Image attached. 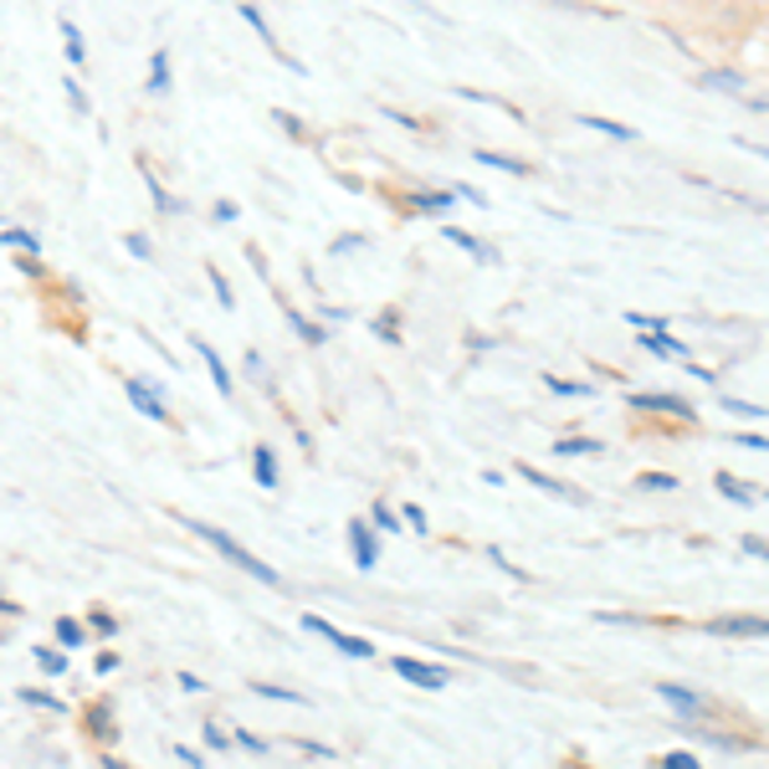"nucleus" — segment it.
Instances as JSON below:
<instances>
[{
  "label": "nucleus",
  "mask_w": 769,
  "mask_h": 769,
  "mask_svg": "<svg viewBox=\"0 0 769 769\" xmlns=\"http://www.w3.org/2000/svg\"><path fill=\"white\" fill-rule=\"evenodd\" d=\"M518 478L533 482V488L549 492V498H559V503H585V492H580V488H570L565 478H549L545 467H533V462H518Z\"/></svg>",
  "instance_id": "nucleus-7"
},
{
  "label": "nucleus",
  "mask_w": 769,
  "mask_h": 769,
  "mask_svg": "<svg viewBox=\"0 0 769 769\" xmlns=\"http://www.w3.org/2000/svg\"><path fill=\"white\" fill-rule=\"evenodd\" d=\"M411 206H416L421 216H441V211H451V206H457V196H451V190H421V196H416Z\"/></svg>",
  "instance_id": "nucleus-20"
},
{
  "label": "nucleus",
  "mask_w": 769,
  "mask_h": 769,
  "mask_svg": "<svg viewBox=\"0 0 769 769\" xmlns=\"http://www.w3.org/2000/svg\"><path fill=\"white\" fill-rule=\"evenodd\" d=\"M123 396L133 400V411H139V416H149V421H154V426H170V421H174V416L164 411L160 384H149L144 374H129V380H123Z\"/></svg>",
  "instance_id": "nucleus-3"
},
{
  "label": "nucleus",
  "mask_w": 769,
  "mask_h": 769,
  "mask_svg": "<svg viewBox=\"0 0 769 769\" xmlns=\"http://www.w3.org/2000/svg\"><path fill=\"white\" fill-rule=\"evenodd\" d=\"M82 637H88V631H82L72 616H62V621H57V641H62V647H82Z\"/></svg>",
  "instance_id": "nucleus-33"
},
{
  "label": "nucleus",
  "mask_w": 769,
  "mask_h": 769,
  "mask_svg": "<svg viewBox=\"0 0 769 769\" xmlns=\"http://www.w3.org/2000/svg\"><path fill=\"white\" fill-rule=\"evenodd\" d=\"M631 411H667L677 416V421H692V406L682 396H667V390H657V396H647V390H637L631 396Z\"/></svg>",
  "instance_id": "nucleus-9"
},
{
  "label": "nucleus",
  "mask_w": 769,
  "mask_h": 769,
  "mask_svg": "<svg viewBox=\"0 0 769 769\" xmlns=\"http://www.w3.org/2000/svg\"><path fill=\"white\" fill-rule=\"evenodd\" d=\"M743 555L765 559V533H743Z\"/></svg>",
  "instance_id": "nucleus-50"
},
{
  "label": "nucleus",
  "mask_w": 769,
  "mask_h": 769,
  "mask_svg": "<svg viewBox=\"0 0 769 769\" xmlns=\"http://www.w3.org/2000/svg\"><path fill=\"white\" fill-rule=\"evenodd\" d=\"M247 374H252V380H262V384H267V359L257 354V349H252V354H247Z\"/></svg>",
  "instance_id": "nucleus-47"
},
{
  "label": "nucleus",
  "mask_w": 769,
  "mask_h": 769,
  "mask_svg": "<svg viewBox=\"0 0 769 769\" xmlns=\"http://www.w3.org/2000/svg\"><path fill=\"white\" fill-rule=\"evenodd\" d=\"M708 637H733V641H765L769 621L765 616H718V621H703Z\"/></svg>",
  "instance_id": "nucleus-6"
},
{
  "label": "nucleus",
  "mask_w": 769,
  "mask_h": 769,
  "mask_svg": "<svg viewBox=\"0 0 769 769\" xmlns=\"http://www.w3.org/2000/svg\"><path fill=\"white\" fill-rule=\"evenodd\" d=\"M57 27H62V41H67V62H72V67H82V62H88V41H82L78 21H72V16H62Z\"/></svg>",
  "instance_id": "nucleus-14"
},
{
  "label": "nucleus",
  "mask_w": 769,
  "mask_h": 769,
  "mask_svg": "<svg viewBox=\"0 0 769 769\" xmlns=\"http://www.w3.org/2000/svg\"><path fill=\"white\" fill-rule=\"evenodd\" d=\"M703 88H718V93H743L749 82L739 72H703Z\"/></svg>",
  "instance_id": "nucleus-28"
},
{
  "label": "nucleus",
  "mask_w": 769,
  "mask_h": 769,
  "mask_svg": "<svg viewBox=\"0 0 769 769\" xmlns=\"http://www.w3.org/2000/svg\"><path fill=\"white\" fill-rule=\"evenodd\" d=\"M637 492H677V478H672V472H641Z\"/></svg>",
  "instance_id": "nucleus-30"
},
{
  "label": "nucleus",
  "mask_w": 769,
  "mask_h": 769,
  "mask_svg": "<svg viewBox=\"0 0 769 769\" xmlns=\"http://www.w3.org/2000/svg\"><path fill=\"white\" fill-rule=\"evenodd\" d=\"M545 390H555V396H590L585 380H559V374H545Z\"/></svg>",
  "instance_id": "nucleus-32"
},
{
  "label": "nucleus",
  "mask_w": 769,
  "mask_h": 769,
  "mask_svg": "<svg viewBox=\"0 0 769 769\" xmlns=\"http://www.w3.org/2000/svg\"><path fill=\"white\" fill-rule=\"evenodd\" d=\"M662 769H703V765H698L688 749H672V755H662Z\"/></svg>",
  "instance_id": "nucleus-38"
},
{
  "label": "nucleus",
  "mask_w": 769,
  "mask_h": 769,
  "mask_svg": "<svg viewBox=\"0 0 769 769\" xmlns=\"http://www.w3.org/2000/svg\"><path fill=\"white\" fill-rule=\"evenodd\" d=\"M139 174H144V186H149V196H154V206H160V211H164V216H174V211H180V200H170V190H164V186H160V174L149 170V164H144V170H139Z\"/></svg>",
  "instance_id": "nucleus-24"
},
{
  "label": "nucleus",
  "mask_w": 769,
  "mask_h": 769,
  "mask_svg": "<svg viewBox=\"0 0 769 769\" xmlns=\"http://www.w3.org/2000/svg\"><path fill=\"white\" fill-rule=\"evenodd\" d=\"M739 447H755V451H765V437H759V431H739Z\"/></svg>",
  "instance_id": "nucleus-55"
},
{
  "label": "nucleus",
  "mask_w": 769,
  "mask_h": 769,
  "mask_svg": "<svg viewBox=\"0 0 769 769\" xmlns=\"http://www.w3.org/2000/svg\"><path fill=\"white\" fill-rule=\"evenodd\" d=\"M349 549H354V565H359V570H374V565H380V533H374L364 518H354V523H349Z\"/></svg>",
  "instance_id": "nucleus-8"
},
{
  "label": "nucleus",
  "mask_w": 769,
  "mask_h": 769,
  "mask_svg": "<svg viewBox=\"0 0 769 769\" xmlns=\"http://www.w3.org/2000/svg\"><path fill=\"white\" fill-rule=\"evenodd\" d=\"M31 662L41 667L47 677H62L67 672V651H52V647H31Z\"/></svg>",
  "instance_id": "nucleus-23"
},
{
  "label": "nucleus",
  "mask_w": 769,
  "mask_h": 769,
  "mask_svg": "<svg viewBox=\"0 0 769 769\" xmlns=\"http://www.w3.org/2000/svg\"><path fill=\"white\" fill-rule=\"evenodd\" d=\"M641 344H647L651 354H667V359H688V344H682V339H672V333H641Z\"/></svg>",
  "instance_id": "nucleus-21"
},
{
  "label": "nucleus",
  "mask_w": 769,
  "mask_h": 769,
  "mask_svg": "<svg viewBox=\"0 0 769 769\" xmlns=\"http://www.w3.org/2000/svg\"><path fill=\"white\" fill-rule=\"evenodd\" d=\"M174 755L186 759V765H190V769H206V759H200V755H196V749H186V743H174Z\"/></svg>",
  "instance_id": "nucleus-54"
},
{
  "label": "nucleus",
  "mask_w": 769,
  "mask_h": 769,
  "mask_svg": "<svg viewBox=\"0 0 769 769\" xmlns=\"http://www.w3.org/2000/svg\"><path fill=\"white\" fill-rule=\"evenodd\" d=\"M16 698H21V703H31V708H52V713H62V698H57V692H47V688H21L16 692Z\"/></svg>",
  "instance_id": "nucleus-27"
},
{
  "label": "nucleus",
  "mask_w": 769,
  "mask_h": 769,
  "mask_svg": "<svg viewBox=\"0 0 769 769\" xmlns=\"http://www.w3.org/2000/svg\"><path fill=\"white\" fill-rule=\"evenodd\" d=\"M88 621H93L98 637H119V621H113V616H108L103 606H93V616H88Z\"/></svg>",
  "instance_id": "nucleus-34"
},
{
  "label": "nucleus",
  "mask_w": 769,
  "mask_h": 769,
  "mask_svg": "<svg viewBox=\"0 0 769 769\" xmlns=\"http://www.w3.org/2000/svg\"><path fill=\"white\" fill-rule=\"evenodd\" d=\"M390 667H396L406 682H416V688H451V672L447 667H437V662H421V657H390Z\"/></svg>",
  "instance_id": "nucleus-5"
},
{
  "label": "nucleus",
  "mask_w": 769,
  "mask_h": 769,
  "mask_svg": "<svg viewBox=\"0 0 769 769\" xmlns=\"http://www.w3.org/2000/svg\"><path fill=\"white\" fill-rule=\"evenodd\" d=\"M303 631H313V637H323L329 647H339L344 657H354V662H374V641H364V637H349V631H339L333 621H323V616H313L308 610L303 616Z\"/></svg>",
  "instance_id": "nucleus-2"
},
{
  "label": "nucleus",
  "mask_w": 769,
  "mask_h": 769,
  "mask_svg": "<svg viewBox=\"0 0 769 769\" xmlns=\"http://www.w3.org/2000/svg\"><path fill=\"white\" fill-rule=\"evenodd\" d=\"M257 698H272V703H303V692H292V688H278V682H252Z\"/></svg>",
  "instance_id": "nucleus-31"
},
{
  "label": "nucleus",
  "mask_w": 769,
  "mask_h": 769,
  "mask_svg": "<svg viewBox=\"0 0 769 769\" xmlns=\"http://www.w3.org/2000/svg\"><path fill=\"white\" fill-rule=\"evenodd\" d=\"M88 729H93L103 743L119 739V729H113V708H108V703H93V713H88Z\"/></svg>",
  "instance_id": "nucleus-22"
},
{
  "label": "nucleus",
  "mask_w": 769,
  "mask_h": 769,
  "mask_svg": "<svg viewBox=\"0 0 769 769\" xmlns=\"http://www.w3.org/2000/svg\"><path fill=\"white\" fill-rule=\"evenodd\" d=\"M0 247H16L27 262H37V252H41L37 231H21V226H6V231H0Z\"/></svg>",
  "instance_id": "nucleus-13"
},
{
  "label": "nucleus",
  "mask_w": 769,
  "mask_h": 769,
  "mask_svg": "<svg viewBox=\"0 0 769 769\" xmlns=\"http://www.w3.org/2000/svg\"><path fill=\"white\" fill-rule=\"evenodd\" d=\"M237 743L241 749H252V755H267V743L257 739V733H247V729H237Z\"/></svg>",
  "instance_id": "nucleus-48"
},
{
  "label": "nucleus",
  "mask_w": 769,
  "mask_h": 769,
  "mask_svg": "<svg viewBox=\"0 0 769 769\" xmlns=\"http://www.w3.org/2000/svg\"><path fill=\"white\" fill-rule=\"evenodd\" d=\"M62 88H67V103L78 108V113H88V108H93V103H88V93H82V82H78V78H62Z\"/></svg>",
  "instance_id": "nucleus-35"
},
{
  "label": "nucleus",
  "mask_w": 769,
  "mask_h": 769,
  "mask_svg": "<svg viewBox=\"0 0 769 769\" xmlns=\"http://www.w3.org/2000/svg\"><path fill=\"white\" fill-rule=\"evenodd\" d=\"M93 667H98V672H119V651H98Z\"/></svg>",
  "instance_id": "nucleus-51"
},
{
  "label": "nucleus",
  "mask_w": 769,
  "mask_h": 769,
  "mask_svg": "<svg viewBox=\"0 0 769 769\" xmlns=\"http://www.w3.org/2000/svg\"><path fill=\"white\" fill-rule=\"evenodd\" d=\"M600 441L596 437H559L555 441V457H600Z\"/></svg>",
  "instance_id": "nucleus-18"
},
{
  "label": "nucleus",
  "mask_w": 769,
  "mask_h": 769,
  "mask_svg": "<svg viewBox=\"0 0 769 769\" xmlns=\"http://www.w3.org/2000/svg\"><path fill=\"white\" fill-rule=\"evenodd\" d=\"M206 272H211V288H216V298H221V308H237V292L226 288V278H221V272H216V262L206 267Z\"/></svg>",
  "instance_id": "nucleus-37"
},
{
  "label": "nucleus",
  "mask_w": 769,
  "mask_h": 769,
  "mask_svg": "<svg viewBox=\"0 0 769 769\" xmlns=\"http://www.w3.org/2000/svg\"><path fill=\"white\" fill-rule=\"evenodd\" d=\"M288 319H292V329L303 333V344H313V349H319L323 339H329V329H323V323H313V319H303V313H298V308H292Z\"/></svg>",
  "instance_id": "nucleus-25"
},
{
  "label": "nucleus",
  "mask_w": 769,
  "mask_h": 769,
  "mask_svg": "<svg viewBox=\"0 0 769 769\" xmlns=\"http://www.w3.org/2000/svg\"><path fill=\"white\" fill-rule=\"evenodd\" d=\"M370 529L374 533H400V513L396 508H384V503H374L370 508Z\"/></svg>",
  "instance_id": "nucleus-29"
},
{
  "label": "nucleus",
  "mask_w": 769,
  "mask_h": 769,
  "mask_svg": "<svg viewBox=\"0 0 769 769\" xmlns=\"http://www.w3.org/2000/svg\"><path fill=\"white\" fill-rule=\"evenodd\" d=\"M447 241H451V247H462L467 257H478V262H492V257H498L488 241H478L472 231H462V226H447Z\"/></svg>",
  "instance_id": "nucleus-12"
},
{
  "label": "nucleus",
  "mask_w": 769,
  "mask_h": 769,
  "mask_svg": "<svg viewBox=\"0 0 769 769\" xmlns=\"http://www.w3.org/2000/svg\"><path fill=\"white\" fill-rule=\"evenodd\" d=\"M580 123H585V129H600V133H606V139H626V144H631V139H637V129H631V123L600 119V113H580Z\"/></svg>",
  "instance_id": "nucleus-19"
},
{
  "label": "nucleus",
  "mask_w": 769,
  "mask_h": 769,
  "mask_svg": "<svg viewBox=\"0 0 769 769\" xmlns=\"http://www.w3.org/2000/svg\"><path fill=\"white\" fill-rule=\"evenodd\" d=\"M237 11H241V21H247V27H252L257 37H262L267 47H272V52H278V37H272V27H267V16L257 11V6H237Z\"/></svg>",
  "instance_id": "nucleus-26"
},
{
  "label": "nucleus",
  "mask_w": 769,
  "mask_h": 769,
  "mask_svg": "<svg viewBox=\"0 0 769 769\" xmlns=\"http://www.w3.org/2000/svg\"><path fill=\"white\" fill-rule=\"evenodd\" d=\"M190 344H196V354H200V359H206V370H211L216 390H221V396H226V400L237 396V380H231V370H226V359H221V354H216V349H211V344H206V339H200V333H196V339H190Z\"/></svg>",
  "instance_id": "nucleus-10"
},
{
  "label": "nucleus",
  "mask_w": 769,
  "mask_h": 769,
  "mask_svg": "<svg viewBox=\"0 0 769 769\" xmlns=\"http://www.w3.org/2000/svg\"><path fill=\"white\" fill-rule=\"evenodd\" d=\"M723 406H729L733 416H749V421H755V416H765V406H749V400H733V396H723Z\"/></svg>",
  "instance_id": "nucleus-43"
},
{
  "label": "nucleus",
  "mask_w": 769,
  "mask_h": 769,
  "mask_svg": "<svg viewBox=\"0 0 769 769\" xmlns=\"http://www.w3.org/2000/svg\"><path fill=\"white\" fill-rule=\"evenodd\" d=\"M478 164H488V170H503V174H533L529 160H513V154H498V149H478Z\"/></svg>",
  "instance_id": "nucleus-17"
},
{
  "label": "nucleus",
  "mask_w": 769,
  "mask_h": 769,
  "mask_svg": "<svg viewBox=\"0 0 769 769\" xmlns=\"http://www.w3.org/2000/svg\"><path fill=\"white\" fill-rule=\"evenodd\" d=\"M149 93H170V52L164 47L149 52Z\"/></svg>",
  "instance_id": "nucleus-16"
},
{
  "label": "nucleus",
  "mask_w": 769,
  "mask_h": 769,
  "mask_svg": "<svg viewBox=\"0 0 769 769\" xmlns=\"http://www.w3.org/2000/svg\"><path fill=\"white\" fill-rule=\"evenodd\" d=\"M186 523L200 533V539H206V545L216 549V555H226V559H231V565H237V570H247V575H252V580H262V585H282V575L272 570L267 559H257L252 549H241V545H237V539H231V533H226V529H216V523H200V518H186Z\"/></svg>",
  "instance_id": "nucleus-1"
},
{
  "label": "nucleus",
  "mask_w": 769,
  "mask_h": 769,
  "mask_svg": "<svg viewBox=\"0 0 769 769\" xmlns=\"http://www.w3.org/2000/svg\"><path fill=\"white\" fill-rule=\"evenodd\" d=\"M237 216H241L237 200H216V221H237Z\"/></svg>",
  "instance_id": "nucleus-49"
},
{
  "label": "nucleus",
  "mask_w": 769,
  "mask_h": 769,
  "mask_svg": "<svg viewBox=\"0 0 769 769\" xmlns=\"http://www.w3.org/2000/svg\"><path fill=\"white\" fill-rule=\"evenodd\" d=\"M354 247H364V237H359V231H349V237H333V252H354Z\"/></svg>",
  "instance_id": "nucleus-52"
},
{
  "label": "nucleus",
  "mask_w": 769,
  "mask_h": 769,
  "mask_svg": "<svg viewBox=\"0 0 769 769\" xmlns=\"http://www.w3.org/2000/svg\"><path fill=\"white\" fill-rule=\"evenodd\" d=\"M98 765H103V769H129V765H123L119 755H103V759H98Z\"/></svg>",
  "instance_id": "nucleus-57"
},
{
  "label": "nucleus",
  "mask_w": 769,
  "mask_h": 769,
  "mask_svg": "<svg viewBox=\"0 0 769 769\" xmlns=\"http://www.w3.org/2000/svg\"><path fill=\"white\" fill-rule=\"evenodd\" d=\"M206 743H211L216 755H221V749H237V743H231V733H226V729H216V718H211V723H206Z\"/></svg>",
  "instance_id": "nucleus-39"
},
{
  "label": "nucleus",
  "mask_w": 769,
  "mask_h": 769,
  "mask_svg": "<svg viewBox=\"0 0 769 769\" xmlns=\"http://www.w3.org/2000/svg\"><path fill=\"white\" fill-rule=\"evenodd\" d=\"M298 749H303V755H313V759H333V755H339V749H329V743H313V739H298Z\"/></svg>",
  "instance_id": "nucleus-46"
},
{
  "label": "nucleus",
  "mask_w": 769,
  "mask_h": 769,
  "mask_svg": "<svg viewBox=\"0 0 769 769\" xmlns=\"http://www.w3.org/2000/svg\"><path fill=\"white\" fill-rule=\"evenodd\" d=\"M380 113H384V119H396V123H400V129H421V123H416V119H411V113H400V108H380Z\"/></svg>",
  "instance_id": "nucleus-53"
},
{
  "label": "nucleus",
  "mask_w": 769,
  "mask_h": 769,
  "mask_svg": "<svg viewBox=\"0 0 769 769\" xmlns=\"http://www.w3.org/2000/svg\"><path fill=\"white\" fill-rule=\"evenodd\" d=\"M252 472H257V482H262L267 492L278 488V451H272V447H257L252 451Z\"/></svg>",
  "instance_id": "nucleus-15"
},
{
  "label": "nucleus",
  "mask_w": 769,
  "mask_h": 769,
  "mask_svg": "<svg viewBox=\"0 0 769 769\" xmlns=\"http://www.w3.org/2000/svg\"><path fill=\"white\" fill-rule=\"evenodd\" d=\"M123 247H129L133 257H154V252H149V237H144V231H123Z\"/></svg>",
  "instance_id": "nucleus-41"
},
{
  "label": "nucleus",
  "mask_w": 769,
  "mask_h": 769,
  "mask_svg": "<svg viewBox=\"0 0 769 769\" xmlns=\"http://www.w3.org/2000/svg\"><path fill=\"white\" fill-rule=\"evenodd\" d=\"M374 333H380V339H390V344H400V333H396V308H390L384 319H374Z\"/></svg>",
  "instance_id": "nucleus-42"
},
{
  "label": "nucleus",
  "mask_w": 769,
  "mask_h": 769,
  "mask_svg": "<svg viewBox=\"0 0 769 769\" xmlns=\"http://www.w3.org/2000/svg\"><path fill=\"white\" fill-rule=\"evenodd\" d=\"M451 196H462V200H472V206H482V190H472V186H457Z\"/></svg>",
  "instance_id": "nucleus-56"
},
{
  "label": "nucleus",
  "mask_w": 769,
  "mask_h": 769,
  "mask_svg": "<svg viewBox=\"0 0 769 769\" xmlns=\"http://www.w3.org/2000/svg\"><path fill=\"white\" fill-rule=\"evenodd\" d=\"M718 492H723V498H729V503H743V508H749V503H759V488H755V482H743V478H733V472H718Z\"/></svg>",
  "instance_id": "nucleus-11"
},
{
  "label": "nucleus",
  "mask_w": 769,
  "mask_h": 769,
  "mask_svg": "<svg viewBox=\"0 0 769 769\" xmlns=\"http://www.w3.org/2000/svg\"><path fill=\"white\" fill-rule=\"evenodd\" d=\"M657 698H662L677 718H708V713H713V703H708L703 692L682 688V682H657Z\"/></svg>",
  "instance_id": "nucleus-4"
},
{
  "label": "nucleus",
  "mask_w": 769,
  "mask_h": 769,
  "mask_svg": "<svg viewBox=\"0 0 769 769\" xmlns=\"http://www.w3.org/2000/svg\"><path fill=\"white\" fill-rule=\"evenodd\" d=\"M488 559H492V565H503V575H513V580H533V575H529V570H518V565H513V559H508L498 545L488 549Z\"/></svg>",
  "instance_id": "nucleus-36"
},
{
  "label": "nucleus",
  "mask_w": 769,
  "mask_h": 769,
  "mask_svg": "<svg viewBox=\"0 0 769 769\" xmlns=\"http://www.w3.org/2000/svg\"><path fill=\"white\" fill-rule=\"evenodd\" d=\"M272 119H278V123H282V129H288V133H292V139H303V119H292L288 108H278V113H272Z\"/></svg>",
  "instance_id": "nucleus-45"
},
{
  "label": "nucleus",
  "mask_w": 769,
  "mask_h": 769,
  "mask_svg": "<svg viewBox=\"0 0 769 769\" xmlns=\"http://www.w3.org/2000/svg\"><path fill=\"white\" fill-rule=\"evenodd\" d=\"M400 523H411L416 533H426V513H421V508H416V503H406V508H400Z\"/></svg>",
  "instance_id": "nucleus-44"
},
{
  "label": "nucleus",
  "mask_w": 769,
  "mask_h": 769,
  "mask_svg": "<svg viewBox=\"0 0 769 769\" xmlns=\"http://www.w3.org/2000/svg\"><path fill=\"white\" fill-rule=\"evenodd\" d=\"M631 329H651V333H667V319H651V313H626Z\"/></svg>",
  "instance_id": "nucleus-40"
}]
</instances>
